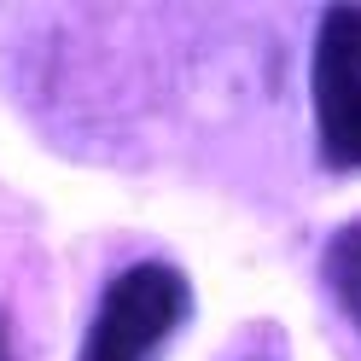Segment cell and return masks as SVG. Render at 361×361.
Here are the masks:
<instances>
[{
  "label": "cell",
  "mask_w": 361,
  "mask_h": 361,
  "mask_svg": "<svg viewBox=\"0 0 361 361\" xmlns=\"http://www.w3.org/2000/svg\"><path fill=\"white\" fill-rule=\"evenodd\" d=\"M187 309L192 291L169 262H134L105 286L82 338V361H152L187 321Z\"/></svg>",
  "instance_id": "obj_1"
},
{
  "label": "cell",
  "mask_w": 361,
  "mask_h": 361,
  "mask_svg": "<svg viewBox=\"0 0 361 361\" xmlns=\"http://www.w3.org/2000/svg\"><path fill=\"white\" fill-rule=\"evenodd\" d=\"M314 140L321 164L361 169V6H332L314 30Z\"/></svg>",
  "instance_id": "obj_2"
},
{
  "label": "cell",
  "mask_w": 361,
  "mask_h": 361,
  "mask_svg": "<svg viewBox=\"0 0 361 361\" xmlns=\"http://www.w3.org/2000/svg\"><path fill=\"white\" fill-rule=\"evenodd\" d=\"M321 274H326V286H332L338 309H344L350 321H355V332H361V221H350V228H338V233L326 239Z\"/></svg>",
  "instance_id": "obj_3"
},
{
  "label": "cell",
  "mask_w": 361,
  "mask_h": 361,
  "mask_svg": "<svg viewBox=\"0 0 361 361\" xmlns=\"http://www.w3.org/2000/svg\"><path fill=\"white\" fill-rule=\"evenodd\" d=\"M0 361H12V350H6V338H0Z\"/></svg>",
  "instance_id": "obj_4"
}]
</instances>
